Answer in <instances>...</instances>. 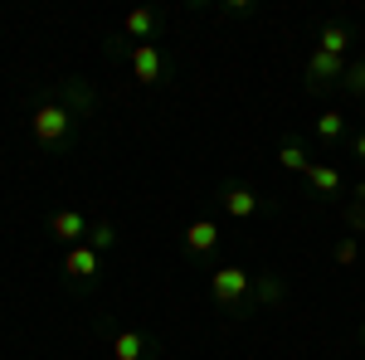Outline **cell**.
<instances>
[{"label": "cell", "instance_id": "6da1fadb", "mask_svg": "<svg viewBox=\"0 0 365 360\" xmlns=\"http://www.w3.org/2000/svg\"><path fill=\"white\" fill-rule=\"evenodd\" d=\"M210 297L225 307V312L244 317L249 312V297H253V273H244V268H215L210 273Z\"/></svg>", "mask_w": 365, "mask_h": 360}, {"label": "cell", "instance_id": "7c38bea8", "mask_svg": "<svg viewBox=\"0 0 365 360\" xmlns=\"http://www.w3.org/2000/svg\"><path fill=\"white\" fill-rule=\"evenodd\" d=\"M322 54H341L346 58V49H351V29L346 25H322V44H317Z\"/></svg>", "mask_w": 365, "mask_h": 360}, {"label": "cell", "instance_id": "9c48e42d", "mask_svg": "<svg viewBox=\"0 0 365 360\" xmlns=\"http://www.w3.org/2000/svg\"><path fill=\"white\" fill-rule=\"evenodd\" d=\"M151 336H141V331H117L113 336V360H151Z\"/></svg>", "mask_w": 365, "mask_h": 360}, {"label": "cell", "instance_id": "d6986e66", "mask_svg": "<svg viewBox=\"0 0 365 360\" xmlns=\"http://www.w3.org/2000/svg\"><path fill=\"white\" fill-rule=\"evenodd\" d=\"M346 224H351V234H365V205H361V200L346 210Z\"/></svg>", "mask_w": 365, "mask_h": 360}, {"label": "cell", "instance_id": "8992f818", "mask_svg": "<svg viewBox=\"0 0 365 360\" xmlns=\"http://www.w3.org/2000/svg\"><path fill=\"white\" fill-rule=\"evenodd\" d=\"M346 68H351V63L341 54H322V49H317V54L307 58V83L327 88V83H336V78H346Z\"/></svg>", "mask_w": 365, "mask_h": 360}, {"label": "cell", "instance_id": "277c9868", "mask_svg": "<svg viewBox=\"0 0 365 360\" xmlns=\"http://www.w3.org/2000/svg\"><path fill=\"white\" fill-rule=\"evenodd\" d=\"M63 273H68V282H78V287H93L98 273H103V258H98V249L78 244V249L63 253Z\"/></svg>", "mask_w": 365, "mask_h": 360}, {"label": "cell", "instance_id": "e0dca14e", "mask_svg": "<svg viewBox=\"0 0 365 360\" xmlns=\"http://www.w3.org/2000/svg\"><path fill=\"white\" fill-rule=\"evenodd\" d=\"M341 83H346V88H351V93H356V98H361V93H365V63H351Z\"/></svg>", "mask_w": 365, "mask_h": 360}, {"label": "cell", "instance_id": "7402d4cb", "mask_svg": "<svg viewBox=\"0 0 365 360\" xmlns=\"http://www.w3.org/2000/svg\"><path fill=\"white\" fill-rule=\"evenodd\" d=\"M361 103H365V93H361Z\"/></svg>", "mask_w": 365, "mask_h": 360}, {"label": "cell", "instance_id": "9a60e30c", "mask_svg": "<svg viewBox=\"0 0 365 360\" xmlns=\"http://www.w3.org/2000/svg\"><path fill=\"white\" fill-rule=\"evenodd\" d=\"M113 244H117V229L108 220H93V229H88V249L103 253V249H113Z\"/></svg>", "mask_w": 365, "mask_h": 360}, {"label": "cell", "instance_id": "5b68a950", "mask_svg": "<svg viewBox=\"0 0 365 360\" xmlns=\"http://www.w3.org/2000/svg\"><path fill=\"white\" fill-rule=\"evenodd\" d=\"M44 224H49V234H54L58 244H73V249L83 244L88 229H93V220H88V215H78V210H54Z\"/></svg>", "mask_w": 365, "mask_h": 360}, {"label": "cell", "instance_id": "2e32d148", "mask_svg": "<svg viewBox=\"0 0 365 360\" xmlns=\"http://www.w3.org/2000/svg\"><path fill=\"white\" fill-rule=\"evenodd\" d=\"M356 253H361V244H356V234H346V239L336 244V263H341V268H351V263H356Z\"/></svg>", "mask_w": 365, "mask_h": 360}, {"label": "cell", "instance_id": "52a82bcc", "mask_svg": "<svg viewBox=\"0 0 365 360\" xmlns=\"http://www.w3.org/2000/svg\"><path fill=\"white\" fill-rule=\"evenodd\" d=\"M220 205H225L234 220H249V215H258V210H263V200H258V195H253L249 185H239V180L220 190Z\"/></svg>", "mask_w": 365, "mask_h": 360}, {"label": "cell", "instance_id": "3957f363", "mask_svg": "<svg viewBox=\"0 0 365 360\" xmlns=\"http://www.w3.org/2000/svg\"><path fill=\"white\" fill-rule=\"evenodd\" d=\"M127 63H132V78H137V83H161V78H166V54H161V49H156V44H132V49H127Z\"/></svg>", "mask_w": 365, "mask_h": 360}, {"label": "cell", "instance_id": "4fadbf2b", "mask_svg": "<svg viewBox=\"0 0 365 360\" xmlns=\"http://www.w3.org/2000/svg\"><path fill=\"white\" fill-rule=\"evenodd\" d=\"M312 132H317L322 141H341L346 137V117H341V112H322V117L312 122Z\"/></svg>", "mask_w": 365, "mask_h": 360}, {"label": "cell", "instance_id": "7a4b0ae2", "mask_svg": "<svg viewBox=\"0 0 365 360\" xmlns=\"http://www.w3.org/2000/svg\"><path fill=\"white\" fill-rule=\"evenodd\" d=\"M29 127H34V141L39 146H63L68 141V132H73V112L63 108V103H39L34 108V117H29Z\"/></svg>", "mask_w": 365, "mask_h": 360}, {"label": "cell", "instance_id": "ac0fdd59", "mask_svg": "<svg viewBox=\"0 0 365 360\" xmlns=\"http://www.w3.org/2000/svg\"><path fill=\"white\" fill-rule=\"evenodd\" d=\"M258 297L263 302H282V282L278 277H258Z\"/></svg>", "mask_w": 365, "mask_h": 360}, {"label": "cell", "instance_id": "ffe728a7", "mask_svg": "<svg viewBox=\"0 0 365 360\" xmlns=\"http://www.w3.org/2000/svg\"><path fill=\"white\" fill-rule=\"evenodd\" d=\"M351 156H356V161L365 166V132H361V137H351Z\"/></svg>", "mask_w": 365, "mask_h": 360}, {"label": "cell", "instance_id": "5bb4252c", "mask_svg": "<svg viewBox=\"0 0 365 360\" xmlns=\"http://www.w3.org/2000/svg\"><path fill=\"white\" fill-rule=\"evenodd\" d=\"M278 166L282 170H302V175H307V151H302V146H297V141H282V151H278Z\"/></svg>", "mask_w": 365, "mask_h": 360}, {"label": "cell", "instance_id": "30bf717a", "mask_svg": "<svg viewBox=\"0 0 365 360\" xmlns=\"http://www.w3.org/2000/svg\"><path fill=\"white\" fill-rule=\"evenodd\" d=\"M307 185L317 195H341V170L336 166H322V161H312L307 166Z\"/></svg>", "mask_w": 365, "mask_h": 360}, {"label": "cell", "instance_id": "44dd1931", "mask_svg": "<svg viewBox=\"0 0 365 360\" xmlns=\"http://www.w3.org/2000/svg\"><path fill=\"white\" fill-rule=\"evenodd\" d=\"M361 346H365V326H361Z\"/></svg>", "mask_w": 365, "mask_h": 360}, {"label": "cell", "instance_id": "8fae6325", "mask_svg": "<svg viewBox=\"0 0 365 360\" xmlns=\"http://www.w3.org/2000/svg\"><path fill=\"white\" fill-rule=\"evenodd\" d=\"M156 25H161V15H156V10H132V15L122 20V29H127L132 39H141V44H151Z\"/></svg>", "mask_w": 365, "mask_h": 360}, {"label": "cell", "instance_id": "ba28073f", "mask_svg": "<svg viewBox=\"0 0 365 360\" xmlns=\"http://www.w3.org/2000/svg\"><path fill=\"white\" fill-rule=\"evenodd\" d=\"M220 249V224L215 220H195L185 224V253H195V258H205V253Z\"/></svg>", "mask_w": 365, "mask_h": 360}]
</instances>
